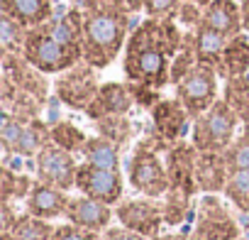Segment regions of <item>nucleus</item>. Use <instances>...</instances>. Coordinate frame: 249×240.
Returning a JSON list of instances; mask_svg holds the SVG:
<instances>
[{"mask_svg": "<svg viewBox=\"0 0 249 240\" xmlns=\"http://www.w3.org/2000/svg\"><path fill=\"white\" fill-rule=\"evenodd\" d=\"M222 98L237 113V118L242 120V123H249V71L242 74V76L225 79Z\"/></svg>", "mask_w": 249, "mask_h": 240, "instance_id": "nucleus-25", "label": "nucleus"}, {"mask_svg": "<svg viewBox=\"0 0 249 240\" xmlns=\"http://www.w3.org/2000/svg\"><path fill=\"white\" fill-rule=\"evenodd\" d=\"M186 235H188L186 230H183V233H176V235H161V233H159L154 240H186Z\"/></svg>", "mask_w": 249, "mask_h": 240, "instance_id": "nucleus-41", "label": "nucleus"}, {"mask_svg": "<svg viewBox=\"0 0 249 240\" xmlns=\"http://www.w3.org/2000/svg\"><path fill=\"white\" fill-rule=\"evenodd\" d=\"M230 179V167L225 160V152H200L196 157V184L203 194H217L225 191Z\"/></svg>", "mask_w": 249, "mask_h": 240, "instance_id": "nucleus-18", "label": "nucleus"}, {"mask_svg": "<svg viewBox=\"0 0 249 240\" xmlns=\"http://www.w3.org/2000/svg\"><path fill=\"white\" fill-rule=\"evenodd\" d=\"M13 235L18 238V240H52V235H54V225H49L47 223V218H39V216H35V213H20L18 216V220L13 223Z\"/></svg>", "mask_w": 249, "mask_h": 240, "instance_id": "nucleus-26", "label": "nucleus"}, {"mask_svg": "<svg viewBox=\"0 0 249 240\" xmlns=\"http://www.w3.org/2000/svg\"><path fill=\"white\" fill-rule=\"evenodd\" d=\"M225 196L234 203L237 211L249 213V169L230 172V179H227V186H225Z\"/></svg>", "mask_w": 249, "mask_h": 240, "instance_id": "nucleus-29", "label": "nucleus"}, {"mask_svg": "<svg viewBox=\"0 0 249 240\" xmlns=\"http://www.w3.org/2000/svg\"><path fill=\"white\" fill-rule=\"evenodd\" d=\"M203 25L213 27L215 32L225 35V37H234L239 32H244V22H242V5H237L234 0H210L203 8Z\"/></svg>", "mask_w": 249, "mask_h": 240, "instance_id": "nucleus-20", "label": "nucleus"}, {"mask_svg": "<svg viewBox=\"0 0 249 240\" xmlns=\"http://www.w3.org/2000/svg\"><path fill=\"white\" fill-rule=\"evenodd\" d=\"M83 160L98 167H110V169H120V145H115L112 140L98 135V138H88L83 150H81Z\"/></svg>", "mask_w": 249, "mask_h": 240, "instance_id": "nucleus-24", "label": "nucleus"}, {"mask_svg": "<svg viewBox=\"0 0 249 240\" xmlns=\"http://www.w3.org/2000/svg\"><path fill=\"white\" fill-rule=\"evenodd\" d=\"M188 118H191V113L183 108V103L178 98H159V103L152 108L154 130L166 142H181V140H186V135H191Z\"/></svg>", "mask_w": 249, "mask_h": 240, "instance_id": "nucleus-14", "label": "nucleus"}, {"mask_svg": "<svg viewBox=\"0 0 249 240\" xmlns=\"http://www.w3.org/2000/svg\"><path fill=\"white\" fill-rule=\"evenodd\" d=\"M73 3H83V0H73Z\"/></svg>", "mask_w": 249, "mask_h": 240, "instance_id": "nucleus-46", "label": "nucleus"}, {"mask_svg": "<svg viewBox=\"0 0 249 240\" xmlns=\"http://www.w3.org/2000/svg\"><path fill=\"white\" fill-rule=\"evenodd\" d=\"M20 213L13 211V201H3V230H10Z\"/></svg>", "mask_w": 249, "mask_h": 240, "instance_id": "nucleus-39", "label": "nucleus"}, {"mask_svg": "<svg viewBox=\"0 0 249 240\" xmlns=\"http://www.w3.org/2000/svg\"><path fill=\"white\" fill-rule=\"evenodd\" d=\"M186 240H208V238H203V235H198L196 230H191V233L186 235Z\"/></svg>", "mask_w": 249, "mask_h": 240, "instance_id": "nucleus-43", "label": "nucleus"}, {"mask_svg": "<svg viewBox=\"0 0 249 240\" xmlns=\"http://www.w3.org/2000/svg\"><path fill=\"white\" fill-rule=\"evenodd\" d=\"M127 83H130V91H132V96H135V100H137L140 105L154 108V105L159 103L157 88H149V86H142V83H135V81H127Z\"/></svg>", "mask_w": 249, "mask_h": 240, "instance_id": "nucleus-37", "label": "nucleus"}, {"mask_svg": "<svg viewBox=\"0 0 249 240\" xmlns=\"http://www.w3.org/2000/svg\"><path fill=\"white\" fill-rule=\"evenodd\" d=\"M217 79H220V74L213 66L198 61L176 83V98L183 103V108L191 113V118H198L217 100Z\"/></svg>", "mask_w": 249, "mask_h": 240, "instance_id": "nucleus-8", "label": "nucleus"}, {"mask_svg": "<svg viewBox=\"0 0 249 240\" xmlns=\"http://www.w3.org/2000/svg\"><path fill=\"white\" fill-rule=\"evenodd\" d=\"M83 59L95 66H110L127 44L130 15L127 0H83Z\"/></svg>", "mask_w": 249, "mask_h": 240, "instance_id": "nucleus-2", "label": "nucleus"}, {"mask_svg": "<svg viewBox=\"0 0 249 240\" xmlns=\"http://www.w3.org/2000/svg\"><path fill=\"white\" fill-rule=\"evenodd\" d=\"M127 8L132 13H140V10H144V0H127Z\"/></svg>", "mask_w": 249, "mask_h": 240, "instance_id": "nucleus-42", "label": "nucleus"}, {"mask_svg": "<svg viewBox=\"0 0 249 240\" xmlns=\"http://www.w3.org/2000/svg\"><path fill=\"white\" fill-rule=\"evenodd\" d=\"M112 208L98 199H90L86 194L81 196H73L69 201V208H66V220L69 223H76L81 228H88V230H105L110 225V218H112Z\"/></svg>", "mask_w": 249, "mask_h": 240, "instance_id": "nucleus-17", "label": "nucleus"}, {"mask_svg": "<svg viewBox=\"0 0 249 240\" xmlns=\"http://www.w3.org/2000/svg\"><path fill=\"white\" fill-rule=\"evenodd\" d=\"M86 133H81L73 123H69V120H59V123L52 125V142L69 150V152H81L83 145H86Z\"/></svg>", "mask_w": 249, "mask_h": 240, "instance_id": "nucleus-31", "label": "nucleus"}, {"mask_svg": "<svg viewBox=\"0 0 249 240\" xmlns=\"http://www.w3.org/2000/svg\"><path fill=\"white\" fill-rule=\"evenodd\" d=\"M132 103H135V96L130 91V83H115V81L103 83L93 103L88 105L86 115L90 120H100L107 115H124V113H130Z\"/></svg>", "mask_w": 249, "mask_h": 240, "instance_id": "nucleus-16", "label": "nucleus"}, {"mask_svg": "<svg viewBox=\"0 0 249 240\" xmlns=\"http://www.w3.org/2000/svg\"><path fill=\"white\" fill-rule=\"evenodd\" d=\"M0 13L25 27H37L54 15V0H0Z\"/></svg>", "mask_w": 249, "mask_h": 240, "instance_id": "nucleus-21", "label": "nucleus"}, {"mask_svg": "<svg viewBox=\"0 0 249 240\" xmlns=\"http://www.w3.org/2000/svg\"><path fill=\"white\" fill-rule=\"evenodd\" d=\"M54 91H56V98L73 108V110H88V105L93 103L95 93L100 91L98 86V74H95V66H90L86 59H81L78 64H73L71 69L61 71L54 81Z\"/></svg>", "mask_w": 249, "mask_h": 240, "instance_id": "nucleus-7", "label": "nucleus"}, {"mask_svg": "<svg viewBox=\"0 0 249 240\" xmlns=\"http://www.w3.org/2000/svg\"><path fill=\"white\" fill-rule=\"evenodd\" d=\"M203 20V8L196 5V3H186V0H181V8L176 13V22L186 25L188 30H196Z\"/></svg>", "mask_w": 249, "mask_h": 240, "instance_id": "nucleus-36", "label": "nucleus"}, {"mask_svg": "<svg viewBox=\"0 0 249 240\" xmlns=\"http://www.w3.org/2000/svg\"><path fill=\"white\" fill-rule=\"evenodd\" d=\"M117 220L122 225H127L147 238H157L161 225L166 223L164 220V206L159 199H152V196H142V199H130V201H122L117 206Z\"/></svg>", "mask_w": 249, "mask_h": 240, "instance_id": "nucleus-12", "label": "nucleus"}, {"mask_svg": "<svg viewBox=\"0 0 249 240\" xmlns=\"http://www.w3.org/2000/svg\"><path fill=\"white\" fill-rule=\"evenodd\" d=\"M193 32H196V52H198V61L213 66V69L220 74V66H222V52H225L230 37L215 32L213 27H208V25H203V22H200Z\"/></svg>", "mask_w": 249, "mask_h": 240, "instance_id": "nucleus-22", "label": "nucleus"}, {"mask_svg": "<svg viewBox=\"0 0 249 240\" xmlns=\"http://www.w3.org/2000/svg\"><path fill=\"white\" fill-rule=\"evenodd\" d=\"M181 42L183 32L174 18H147L135 27L124 44V79L157 91L164 88L171 83V61Z\"/></svg>", "mask_w": 249, "mask_h": 240, "instance_id": "nucleus-1", "label": "nucleus"}, {"mask_svg": "<svg viewBox=\"0 0 249 240\" xmlns=\"http://www.w3.org/2000/svg\"><path fill=\"white\" fill-rule=\"evenodd\" d=\"M100 238H103V240H152V238H147V235H142V233H137V230H132V228H127V225L105 228Z\"/></svg>", "mask_w": 249, "mask_h": 240, "instance_id": "nucleus-38", "label": "nucleus"}, {"mask_svg": "<svg viewBox=\"0 0 249 240\" xmlns=\"http://www.w3.org/2000/svg\"><path fill=\"white\" fill-rule=\"evenodd\" d=\"M52 240H103V238H98V230H88L76 223H64V225H56Z\"/></svg>", "mask_w": 249, "mask_h": 240, "instance_id": "nucleus-34", "label": "nucleus"}, {"mask_svg": "<svg viewBox=\"0 0 249 240\" xmlns=\"http://www.w3.org/2000/svg\"><path fill=\"white\" fill-rule=\"evenodd\" d=\"M181 8V0H144V13L149 18H174Z\"/></svg>", "mask_w": 249, "mask_h": 240, "instance_id": "nucleus-35", "label": "nucleus"}, {"mask_svg": "<svg viewBox=\"0 0 249 240\" xmlns=\"http://www.w3.org/2000/svg\"><path fill=\"white\" fill-rule=\"evenodd\" d=\"M166 172H169V179H171V186L169 189H178V191H186L191 196H196L198 191V184H196V157H198V150L193 142H171L166 150Z\"/></svg>", "mask_w": 249, "mask_h": 240, "instance_id": "nucleus-13", "label": "nucleus"}, {"mask_svg": "<svg viewBox=\"0 0 249 240\" xmlns=\"http://www.w3.org/2000/svg\"><path fill=\"white\" fill-rule=\"evenodd\" d=\"M22 57L44 74H61L83 59L78 52H73V49L64 47L59 40H54L52 32L44 27V22L37 27H30L25 47H22Z\"/></svg>", "mask_w": 249, "mask_h": 240, "instance_id": "nucleus-5", "label": "nucleus"}, {"mask_svg": "<svg viewBox=\"0 0 249 240\" xmlns=\"http://www.w3.org/2000/svg\"><path fill=\"white\" fill-rule=\"evenodd\" d=\"M193 230L208 240H237L239 238V225L234 216L225 208V203L215 194H205L198 201Z\"/></svg>", "mask_w": 249, "mask_h": 240, "instance_id": "nucleus-10", "label": "nucleus"}, {"mask_svg": "<svg viewBox=\"0 0 249 240\" xmlns=\"http://www.w3.org/2000/svg\"><path fill=\"white\" fill-rule=\"evenodd\" d=\"M237 240H244V238H237Z\"/></svg>", "mask_w": 249, "mask_h": 240, "instance_id": "nucleus-47", "label": "nucleus"}, {"mask_svg": "<svg viewBox=\"0 0 249 240\" xmlns=\"http://www.w3.org/2000/svg\"><path fill=\"white\" fill-rule=\"evenodd\" d=\"M225 160H227L230 172L249 169V123H244L242 133H237L232 145L225 150Z\"/></svg>", "mask_w": 249, "mask_h": 240, "instance_id": "nucleus-33", "label": "nucleus"}, {"mask_svg": "<svg viewBox=\"0 0 249 240\" xmlns=\"http://www.w3.org/2000/svg\"><path fill=\"white\" fill-rule=\"evenodd\" d=\"M186 3H196V5H200V8H205L210 0H186Z\"/></svg>", "mask_w": 249, "mask_h": 240, "instance_id": "nucleus-45", "label": "nucleus"}, {"mask_svg": "<svg viewBox=\"0 0 249 240\" xmlns=\"http://www.w3.org/2000/svg\"><path fill=\"white\" fill-rule=\"evenodd\" d=\"M35 169H37V179L59 189H73L76 186V172L78 164L73 160V155L54 142H49L47 147H42L37 152L35 160Z\"/></svg>", "mask_w": 249, "mask_h": 240, "instance_id": "nucleus-11", "label": "nucleus"}, {"mask_svg": "<svg viewBox=\"0 0 249 240\" xmlns=\"http://www.w3.org/2000/svg\"><path fill=\"white\" fill-rule=\"evenodd\" d=\"M242 120L227 105L225 98H217L205 113L193 118L191 142L200 152H225L237 138V128Z\"/></svg>", "mask_w": 249, "mask_h": 240, "instance_id": "nucleus-4", "label": "nucleus"}, {"mask_svg": "<svg viewBox=\"0 0 249 240\" xmlns=\"http://www.w3.org/2000/svg\"><path fill=\"white\" fill-rule=\"evenodd\" d=\"M198 64V52H196V32H183V42L171 61V83L176 86L193 66Z\"/></svg>", "mask_w": 249, "mask_h": 240, "instance_id": "nucleus-28", "label": "nucleus"}, {"mask_svg": "<svg viewBox=\"0 0 249 240\" xmlns=\"http://www.w3.org/2000/svg\"><path fill=\"white\" fill-rule=\"evenodd\" d=\"M76 189L90 199H98L107 206L117 203L124 194V184H122V174L120 169H110V167H98L90 162H81L78 172H76Z\"/></svg>", "mask_w": 249, "mask_h": 240, "instance_id": "nucleus-9", "label": "nucleus"}, {"mask_svg": "<svg viewBox=\"0 0 249 240\" xmlns=\"http://www.w3.org/2000/svg\"><path fill=\"white\" fill-rule=\"evenodd\" d=\"M249 71V37L247 35H234L227 40V47L222 52V66H220V79L230 76H242Z\"/></svg>", "mask_w": 249, "mask_h": 240, "instance_id": "nucleus-23", "label": "nucleus"}, {"mask_svg": "<svg viewBox=\"0 0 249 240\" xmlns=\"http://www.w3.org/2000/svg\"><path fill=\"white\" fill-rule=\"evenodd\" d=\"M0 240H18V238L13 235V230H3V238H0Z\"/></svg>", "mask_w": 249, "mask_h": 240, "instance_id": "nucleus-44", "label": "nucleus"}, {"mask_svg": "<svg viewBox=\"0 0 249 240\" xmlns=\"http://www.w3.org/2000/svg\"><path fill=\"white\" fill-rule=\"evenodd\" d=\"M171 142H166L157 130L149 138H142L140 145L135 147L132 157H130V184L135 191H140L142 196H152V199H161L169 186V172H166V162L159 157V150H166Z\"/></svg>", "mask_w": 249, "mask_h": 240, "instance_id": "nucleus-3", "label": "nucleus"}, {"mask_svg": "<svg viewBox=\"0 0 249 240\" xmlns=\"http://www.w3.org/2000/svg\"><path fill=\"white\" fill-rule=\"evenodd\" d=\"M0 177H3V201H15V199H27V194L32 191V179L22 172L10 169L8 164L0 169Z\"/></svg>", "mask_w": 249, "mask_h": 240, "instance_id": "nucleus-30", "label": "nucleus"}, {"mask_svg": "<svg viewBox=\"0 0 249 240\" xmlns=\"http://www.w3.org/2000/svg\"><path fill=\"white\" fill-rule=\"evenodd\" d=\"M69 201H71V196L66 194V189H59V186L37 181L32 186V191L27 194V211L49 220V218L66 216Z\"/></svg>", "mask_w": 249, "mask_h": 240, "instance_id": "nucleus-19", "label": "nucleus"}, {"mask_svg": "<svg viewBox=\"0 0 249 240\" xmlns=\"http://www.w3.org/2000/svg\"><path fill=\"white\" fill-rule=\"evenodd\" d=\"M30 27L20 25L18 20L8 18V15H0V40H3V52H20L25 47Z\"/></svg>", "mask_w": 249, "mask_h": 240, "instance_id": "nucleus-32", "label": "nucleus"}, {"mask_svg": "<svg viewBox=\"0 0 249 240\" xmlns=\"http://www.w3.org/2000/svg\"><path fill=\"white\" fill-rule=\"evenodd\" d=\"M242 22H244V32H249V0H242Z\"/></svg>", "mask_w": 249, "mask_h": 240, "instance_id": "nucleus-40", "label": "nucleus"}, {"mask_svg": "<svg viewBox=\"0 0 249 240\" xmlns=\"http://www.w3.org/2000/svg\"><path fill=\"white\" fill-rule=\"evenodd\" d=\"M0 140H3L5 155L32 157L52 142V128H47L39 118L20 120L13 113L3 110V115H0Z\"/></svg>", "mask_w": 249, "mask_h": 240, "instance_id": "nucleus-6", "label": "nucleus"}, {"mask_svg": "<svg viewBox=\"0 0 249 240\" xmlns=\"http://www.w3.org/2000/svg\"><path fill=\"white\" fill-rule=\"evenodd\" d=\"M95 125H98V133H100L103 138L112 140V142L120 145V147H124V145L132 140V135H135V128H132V123H130L127 113H124V115L100 118V120H95Z\"/></svg>", "mask_w": 249, "mask_h": 240, "instance_id": "nucleus-27", "label": "nucleus"}, {"mask_svg": "<svg viewBox=\"0 0 249 240\" xmlns=\"http://www.w3.org/2000/svg\"><path fill=\"white\" fill-rule=\"evenodd\" d=\"M3 69L5 76L22 91L32 93L35 98H39L42 103L47 100V91L49 83L44 79V71H39L37 66H32L20 52H3Z\"/></svg>", "mask_w": 249, "mask_h": 240, "instance_id": "nucleus-15", "label": "nucleus"}]
</instances>
